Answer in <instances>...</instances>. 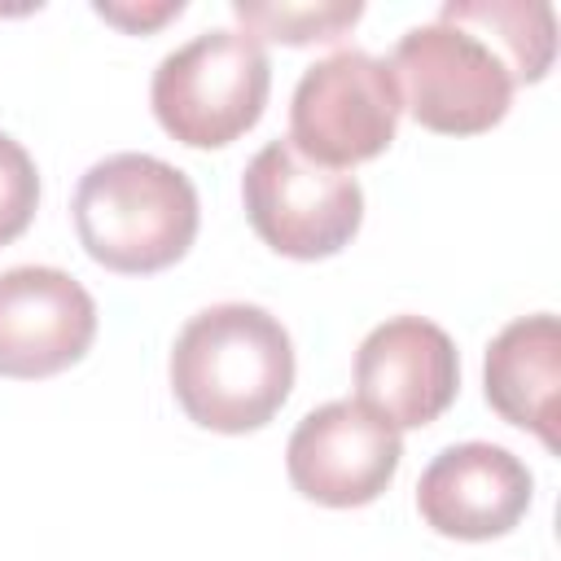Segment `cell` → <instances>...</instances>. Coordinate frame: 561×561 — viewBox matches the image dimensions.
I'll list each match as a JSON object with an SVG mask.
<instances>
[{"instance_id": "cell-1", "label": "cell", "mask_w": 561, "mask_h": 561, "mask_svg": "<svg viewBox=\"0 0 561 561\" xmlns=\"http://www.w3.org/2000/svg\"><path fill=\"white\" fill-rule=\"evenodd\" d=\"M294 386V342L254 302H215L180 329L171 346V390L188 421L245 434L267 425Z\"/></svg>"}, {"instance_id": "cell-2", "label": "cell", "mask_w": 561, "mask_h": 561, "mask_svg": "<svg viewBox=\"0 0 561 561\" xmlns=\"http://www.w3.org/2000/svg\"><path fill=\"white\" fill-rule=\"evenodd\" d=\"M193 180L153 153H110L79 175L75 232L83 250L127 276L162 272L197 237Z\"/></svg>"}, {"instance_id": "cell-3", "label": "cell", "mask_w": 561, "mask_h": 561, "mask_svg": "<svg viewBox=\"0 0 561 561\" xmlns=\"http://www.w3.org/2000/svg\"><path fill=\"white\" fill-rule=\"evenodd\" d=\"M267 88L263 44L241 26H210L158 61L149 101L167 136L188 149H219L259 123Z\"/></svg>"}, {"instance_id": "cell-4", "label": "cell", "mask_w": 561, "mask_h": 561, "mask_svg": "<svg viewBox=\"0 0 561 561\" xmlns=\"http://www.w3.org/2000/svg\"><path fill=\"white\" fill-rule=\"evenodd\" d=\"M386 66L403 105L430 131L478 136L508 114L513 75L504 57L460 22L434 18L408 26Z\"/></svg>"}, {"instance_id": "cell-5", "label": "cell", "mask_w": 561, "mask_h": 561, "mask_svg": "<svg viewBox=\"0 0 561 561\" xmlns=\"http://www.w3.org/2000/svg\"><path fill=\"white\" fill-rule=\"evenodd\" d=\"M241 202L250 228L289 259H329L359 232L364 188L355 175L324 167L294 149V140H267L245 175Z\"/></svg>"}, {"instance_id": "cell-6", "label": "cell", "mask_w": 561, "mask_h": 561, "mask_svg": "<svg viewBox=\"0 0 561 561\" xmlns=\"http://www.w3.org/2000/svg\"><path fill=\"white\" fill-rule=\"evenodd\" d=\"M403 96L390 66L364 48H337L311 61L289 96V140L324 167L377 158L399 127Z\"/></svg>"}, {"instance_id": "cell-7", "label": "cell", "mask_w": 561, "mask_h": 561, "mask_svg": "<svg viewBox=\"0 0 561 561\" xmlns=\"http://www.w3.org/2000/svg\"><path fill=\"white\" fill-rule=\"evenodd\" d=\"M403 456V438L390 421L368 412L359 399H333L311 408L285 447L289 482L329 508L373 504Z\"/></svg>"}, {"instance_id": "cell-8", "label": "cell", "mask_w": 561, "mask_h": 561, "mask_svg": "<svg viewBox=\"0 0 561 561\" xmlns=\"http://www.w3.org/2000/svg\"><path fill=\"white\" fill-rule=\"evenodd\" d=\"M460 386V359L447 329L425 316L377 324L355 351V399L394 430L438 421Z\"/></svg>"}, {"instance_id": "cell-9", "label": "cell", "mask_w": 561, "mask_h": 561, "mask_svg": "<svg viewBox=\"0 0 561 561\" xmlns=\"http://www.w3.org/2000/svg\"><path fill=\"white\" fill-rule=\"evenodd\" d=\"M92 337L96 302L70 272L44 263L0 272V377H53L83 359Z\"/></svg>"}, {"instance_id": "cell-10", "label": "cell", "mask_w": 561, "mask_h": 561, "mask_svg": "<svg viewBox=\"0 0 561 561\" xmlns=\"http://www.w3.org/2000/svg\"><path fill=\"white\" fill-rule=\"evenodd\" d=\"M530 491V469L508 447L456 443L425 465L416 508L447 539H500L526 517Z\"/></svg>"}, {"instance_id": "cell-11", "label": "cell", "mask_w": 561, "mask_h": 561, "mask_svg": "<svg viewBox=\"0 0 561 561\" xmlns=\"http://www.w3.org/2000/svg\"><path fill=\"white\" fill-rule=\"evenodd\" d=\"M486 403L548 447H557V390H561V324L552 311L517 316L486 346Z\"/></svg>"}, {"instance_id": "cell-12", "label": "cell", "mask_w": 561, "mask_h": 561, "mask_svg": "<svg viewBox=\"0 0 561 561\" xmlns=\"http://www.w3.org/2000/svg\"><path fill=\"white\" fill-rule=\"evenodd\" d=\"M438 18L478 31L508 66L513 83H535L557 53V18L543 0H447Z\"/></svg>"}, {"instance_id": "cell-13", "label": "cell", "mask_w": 561, "mask_h": 561, "mask_svg": "<svg viewBox=\"0 0 561 561\" xmlns=\"http://www.w3.org/2000/svg\"><path fill=\"white\" fill-rule=\"evenodd\" d=\"M232 13L241 31L254 39H280V44H329L346 26L359 22V0H316V4H285V0H232Z\"/></svg>"}, {"instance_id": "cell-14", "label": "cell", "mask_w": 561, "mask_h": 561, "mask_svg": "<svg viewBox=\"0 0 561 561\" xmlns=\"http://www.w3.org/2000/svg\"><path fill=\"white\" fill-rule=\"evenodd\" d=\"M39 206V171L31 153L0 131V245L22 237Z\"/></svg>"}, {"instance_id": "cell-15", "label": "cell", "mask_w": 561, "mask_h": 561, "mask_svg": "<svg viewBox=\"0 0 561 561\" xmlns=\"http://www.w3.org/2000/svg\"><path fill=\"white\" fill-rule=\"evenodd\" d=\"M105 22H118V26H127V31H149V26H158V22H167V18H175L184 4L180 0H162V4H153V9H136V4H92Z\"/></svg>"}]
</instances>
